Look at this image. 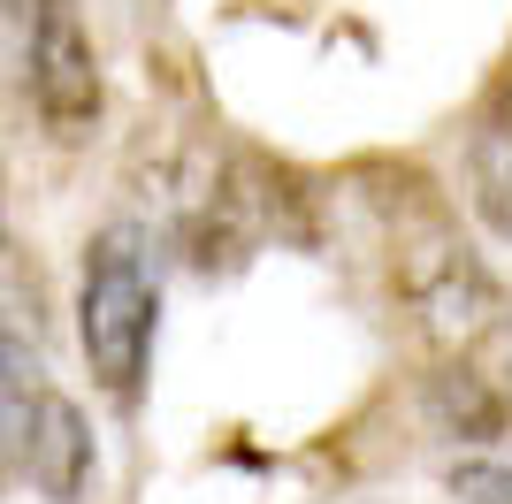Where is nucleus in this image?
I'll use <instances>...</instances> for the list:
<instances>
[{
    "mask_svg": "<svg viewBox=\"0 0 512 504\" xmlns=\"http://www.w3.org/2000/svg\"><path fill=\"white\" fill-rule=\"evenodd\" d=\"M0 252H8V230H0Z\"/></svg>",
    "mask_w": 512,
    "mask_h": 504,
    "instance_id": "obj_6",
    "label": "nucleus"
},
{
    "mask_svg": "<svg viewBox=\"0 0 512 504\" xmlns=\"http://www.w3.org/2000/svg\"><path fill=\"white\" fill-rule=\"evenodd\" d=\"M153 329H161V283L153 252L138 230H100L85 245V283H77V344L85 367L115 405L146 390L153 367Z\"/></svg>",
    "mask_w": 512,
    "mask_h": 504,
    "instance_id": "obj_1",
    "label": "nucleus"
},
{
    "mask_svg": "<svg viewBox=\"0 0 512 504\" xmlns=\"http://www.w3.org/2000/svg\"><path fill=\"white\" fill-rule=\"evenodd\" d=\"M0 8L16 23V54L39 123L54 138H85L100 123V54H92L77 0H0Z\"/></svg>",
    "mask_w": 512,
    "mask_h": 504,
    "instance_id": "obj_2",
    "label": "nucleus"
},
{
    "mask_svg": "<svg viewBox=\"0 0 512 504\" xmlns=\"http://www.w3.org/2000/svg\"><path fill=\"white\" fill-rule=\"evenodd\" d=\"M39 390H46V367L31 352V336L0 314V489H23V428H31Z\"/></svg>",
    "mask_w": 512,
    "mask_h": 504,
    "instance_id": "obj_4",
    "label": "nucleus"
},
{
    "mask_svg": "<svg viewBox=\"0 0 512 504\" xmlns=\"http://www.w3.org/2000/svg\"><path fill=\"white\" fill-rule=\"evenodd\" d=\"M474 207L497 237H512V100L474 138Z\"/></svg>",
    "mask_w": 512,
    "mask_h": 504,
    "instance_id": "obj_5",
    "label": "nucleus"
},
{
    "mask_svg": "<svg viewBox=\"0 0 512 504\" xmlns=\"http://www.w3.org/2000/svg\"><path fill=\"white\" fill-rule=\"evenodd\" d=\"M92 428L77 413V398H62L54 382L31 405V428H23V489H39L46 504H77L92 489Z\"/></svg>",
    "mask_w": 512,
    "mask_h": 504,
    "instance_id": "obj_3",
    "label": "nucleus"
}]
</instances>
